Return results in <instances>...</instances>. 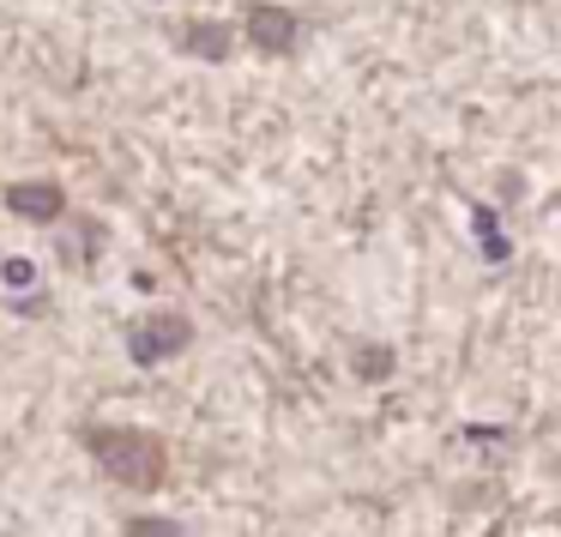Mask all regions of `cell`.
<instances>
[{
  "label": "cell",
  "mask_w": 561,
  "mask_h": 537,
  "mask_svg": "<svg viewBox=\"0 0 561 537\" xmlns=\"http://www.w3.org/2000/svg\"><path fill=\"white\" fill-rule=\"evenodd\" d=\"M187 344H194V320H187L182 308H151V315H139L134 327H127V356H134L139 368L170 363Z\"/></svg>",
  "instance_id": "obj_2"
},
{
  "label": "cell",
  "mask_w": 561,
  "mask_h": 537,
  "mask_svg": "<svg viewBox=\"0 0 561 537\" xmlns=\"http://www.w3.org/2000/svg\"><path fill=\"white\" fill-rule=\"evenodd\" d=\"M0 206L13 212V218H25V224H61L67 212H73L61 182H7L0 187Z\"/></svg>",
  "instance_id": "obj_4"
},
{
  "label": "cell",
  "mask_w": 561,
  "mask_h": 537,
  "mask_svg": "<svg viewBox=\"0 0 561 537\" xmlns=\"http://www.w3.org/2000/svg\"><path fill=\"white\" fill-rule=\"evenodd\" d=\"M175 49L206 61V67H224L236 49V25H224V19H187V25L175 31Z\"/></svg>",
  "instance_id": "obj_5"
},
{
  "label": "cell",
  "mask_w": 561,
  "mask_h": 537,
  "mask_svg": "<svg viewBox=\"0 0 561 537\" xmlns=\"http://www.w3.org/2000/svg\"><path fill=\"white\" fill-rule=\"evenodd\" d=\"M471 236H477V248H483L489 266H501V260L513 254L507 236H501V212L495 206H471Z\"/></svg>",
  "instance_id": "obj_6"
},
{
  "label": "cell",
  "mask_w": 561,
  "mask_h": 537,
  "mask_svg": "<svg viewBox=\"0 0 561 537\" xmlns=\"http://www.w3.org/2000/svg\"><path fill=\"white\" fill-rule=\"evenodd\" d=\"M19 315H49V296H43V290H31V296H19Z\"/></svg>",
  "instance_id": "obj_10"
},
{
  "label": "cell",
  "mask_w": 561,
  "mask_h": 537,
  "mask_svg": "<svg viewBox=\"0 0 561 537\" xmlns=\"http://www.w3.org/2000/svg\"><path fill=\"white\" fill-rule=\"evenodd\" d=\"M351 368L363 380H392V368H399V356H392V344H356Z\"/></svg>",
  "instance_id": "obj_7"
},
{
  "label": "cell",
  "mask_w": 561,
  "mask_h": 537,
  "mask_svg": "<svg viewBox=\"0 0 561 537\" xmlns=\"http://www.w3.org/2000/svg\"><path fill=\"white\" fill-rule=\"evenodd\" d=\"M242 31L266 61H296V55H302V37H308V19L296 13V7H278V0H254Z\"/></svg>",
  "instance_id": "obj_3"
},
{
  "label": "cell",
  "mask_w": 561,
  "mask_h": 537,
  "mask_svg": "<svg viewBox=\"0 0 561 537\" xmlns=\"http://www.w3.org/2000/svg\"><path fill=\"white\" fill-rule=\"evenodd\" d=\"M127 537H182V525L158 519V513H134V519H127Z\"/></svg>",
  "instance_id": "obj_9"
},
{
  "label": "cell",
  "mask_w": 561,
  "mask_h": 537,
  "mask_svg": "<svg viewBox=\"0 0 561 537\" xmlns=\"http://www.w3.org/2000/svg\"><path fill=\"white\" fill-rule=\"evenodd\" d=\"M0 278L13 284V290H37V260H25V254H7V260H0Z\"/></svg>",
  "instance_id": "obj_8"
},
{
  "label": "cell",
  "mask_w": 561,
  "mask_h": 537,
  "mask_svg": "<svg viewBox=\"0 0 561 537\" xmlns=\"http://www.w3.org/2000/svg\"><path fill=\"white\" fill-rule=\"evenodd\" d=\"M85 447L98 453V465L127 489H158L163 471H170V453L151 429H110V423H91L85 429Z\"/></svg>",
  "instance_id": "obj_1"
}]
</instances>
